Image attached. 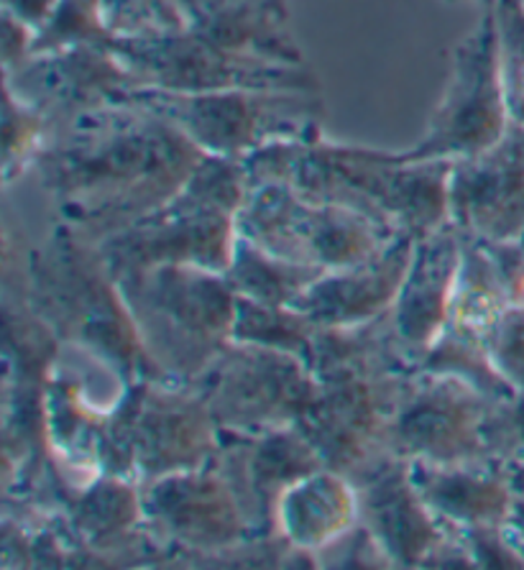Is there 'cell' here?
Wrapping results in <instances>:
<instances>
[{"label": "cell", "mask_w": 524, "mask_h": 570, "mask_svg": "<svg viewBox=\"0 0 524 570\" xmlns=\"http://www.w3.org/2000/svg\"><path fill=\"white\" fill-rule=\"evenodd\" d=\"M205 157L169 118L123 98L67 126L33 171L62 226L98 244L167 205Z\"/></svg>", "instance_id": "cell-1"}, {"label": "cell", "mask_w": 524, "mask_h": 570, "mask_svg": "<svg viewBox=\"0 0 524 570\" xmlns=\"http://www.w3.org/2000/svg\"><path fill=\"white\" fill-rule=\"evenodd\" d=\"M246 183H287L305 197L348 207L392 233L425 236L451 220L453 161H407L397 151L317 138L277 141L244 161Z\"/></svg>", "instance_id": "cell-2"}, {"label": "cell", "mask_w": 524, "mask_h": 570, "mask_svg": "<svg viewBox=\"0 0 524 570\" xmlns=\"http://www.w3.org/2000/svg\"><path fill=\"white\" fill-rule=\"evenodd\" d=\"M21 295L59 341L106 358L128 382L165 379L146 353L96 240L59 226L31 248Z\"/></svg>", "instance_id": "cell-3"}, {"label": "cell", "mask_w": 524, "mask_h": 570, "mask_svg": "<svg viewBox=\"0 0 524 570\" xmlns=\"http://www.w3.org/2000/svg\"><path fill=\"white\" fill-rule=\"evenodd\" d=\"M116 279L144 348L165 379L195 382L234 341L238 295L223 272L161 264Z\"/></svg>", "instance_id": "cell-4"}, {"label": "cell", "mask_w": 524, "mask_h": 570, "mask_svg": "<svg viewBox=\"0 0 524 570\" xmlns=\"http://www.w3.org/2000/svg\"><path fill=\"white\" fill-rule=\"evenodd\" d=\"M248 183L244 164L205 157L179 193L134 226L98 240L113 276L161 264L228 272L238 240V210Z\"/></svg>", "instance_id": "cell-5"}, {"label": "cell", "mask_w": 524, "mask_h": 570, "mask_svg": "<svg viewBox=\"0 0 524 570\" xmlns=\"http://www.w3.org/2000/svg\"><path fill=\"white\" fill-rule=\"evenodd\" d=\"M220 430L190 384L171 379L131 382L110 414L102 440V473L146 483L210 463Z\"/></svg>", "instance_id": "cell-6"}, {"label": "cell", "mask_w": 524, "mask_h": 570, "mask_svg": "<svg viewBox=\"0 0 524 570\" xmlns=\"http://www.w3.org/2000/svg\"><path fill=\"white\" fill-rule=\"evenodd\" d=\"M126 98L169 118L208 157L244 161L269 144L323 136L325 102L315 90L167 92L136 88Z\"/></svg>", "instance_id": "cell-7"}, {"label": "cell", "mask_w": 524, "mask_h": 570, "mask_svg": "<svg viewBox=\"0 0 524 570\" xmlns=\"http://www.w3.org/2000/svg\"><path fill=\"white\" fill-rule=\"evenodd\" d=\"M238 236L266 254L338 272L366 262L397 236L348 207L305 197L287 183L251 185L238 210Z\"/></svg>", "instance_id": "cell-8"}, {"label": "cell", "mask_w": 524, "mask_h": 570, "mask_svg": "<svg viewBox=\"0 0 524 570\" xmlns=\"http://www.w3.org/2000/svg\"><path fill=\"white\" fill-rule=\"evenodd\" d=\"M510 126L496 16L494 6H484L476 29L453 51L448 85L427 120L425 136L397 154L407 161L471 159L500 144Z\"/></svg>", "instance_id": "cell-9"}, {"label": "cell", "mask_w": 524, "mask_h": 570, "mask_svg": "<svg viewBox=\"0 0 524 570\" xmlns=\"http://www.w3.org/2000/svg\"><path fill=\"white\" fill-rule=\"evenodd\" d=\"M220 433H266L303 420L317 396V379L295 353L230 341L190 382Z\"/></svg>", "instance_id": "cell-10"}, {"label": "cell", "mask_w": 524, "mask_h": 570, "mask_svg": "<svg viewBox=\"0 0 524 570\" xmlns=\"http://www.w3.org/2000/svg\"><path fill=\"white\" fill-rule=\"evenodd\" d=\"M110 49L139 88L167 92L218 90H315L320 82L310 67L277 65L244 57L195 31L151 33V37H116Z\"/></svg>", "instance_id": "cell-11"}, {"label": "cell", "mask_w": 524, "mask_h": 570, "mask_svg": "<svg viewBox=\"0 0 524 570\" xmlns=\"http://www.w3.org/2000/svg\"><path fill=\"white\" fill-rule=\"evenodd\" d=\"M494 404L496 396L466 376L412 371L392 420V453L437 465L492 458L484 430Z\"/></svg>", "instance_id": "cell-12"}, {"label": "cell", "mask_w": 524, "mask_h": 570, "mask_svg": "<svg viewBox=\"0 0 524 570\" xmlns=\"http://www.w3.org/2000/svg\"><path fill=\"white\" fill-rule=\"evenodd\" d=\"M141 502L151 534L179 566H197L254 538L238 494L215 461L146 483Z\"/></svg>", "instance_id": "cell-13"}, {"label": "cell", "mask_w": 524, "mask_h": 570, "mask_svg": "<svg viewBox=\"0 0 524 570\" xmlns=\"http://www.w3.org/2000/svg\"><path fill=\"white\" fill-rule=\"evenodd\" d=\"M350 481L358 491L360 524L392 568H474L458 534L437 520L419 494L407 458L384 455Z\"/></svg>", "instance_id": "cell-14"}, {"label": "cell", "mask_w": 524, "mask_h": 570, "mask_svg": "<svg viewBox=\"0 0 524 570\" xmlns=\"http://www.w3.org/2000/svg\"><path fill=\"white\" fill-rule=\"evenodd\" d=\"M510 305V295H506L492 254L478 240L466 236L448 323H445L441 341L427 353L419 368L451 371V374L466 376L496 400L512 396L514 389L500 376V371L492 364V353H488L496 325Z\"/></svg>", "instance_id": "cell-15"}, {"label": "cell", "mask_w": 524, "mask_h": 570, "mask_svg": "<svg viewBox=\"0 0 524 570\" xmlns=\"http://www.w3.org/2000/svg\"><path fill=\"white\" fill-rule=\"evenodd\" d=\"M3 80L6 90L57 128V136L77 118L113 106L139 88L110 45H77L37 55Z\"/></svg>", "instance_id": "cell-16"}, {"label": "cell", "mask_w": 524, "mask_h": 570, "mask_svg": "<svg viewBox=\"0 0 524 570\" xmlns=\"http://www.w3.org/2000/svg\"><path fill=\"white\" fill-rule=\"evenodd\" d=\"M451 223L484 246L524 240V128L512 124L492 149L453 161Z\"/></svg>", "instance_id": "cell-17"}, {"label": "cell", "mask_w": 524, "mask_h": 570, "mask_svg": "<svg viewBox=\"0 0 524 570\" xmlns=\"http://www.w3.org/2000/svg\"><path fill=\"white\" fill-rule=\"evenodd\" d=\"M226 473L251 522L254 538H271L279 499L325 461L297 425L266 433H220L212 458Z\"/></svg>", "instance_id": "cell-18"}, {"label": "cell", "mask_w": 524, "mask_h": 570, "mask_svg": "<svg viewBox=\"0 0 524 570\" xmlns=\"http://www.w3.org/2000/svg\"><path fill=\"white\" fill-rule=\"evenodd\" d=\"M463 244L466 236L451 220L419 236L407 279L386 313L392 341L412 371H417L435 348L448 323Z\"/></svg>", "instance_id": "cell-19"}, {"label": "cell", "mask_w": 524, "mask_h": 570, "mask_svg": "<svg viewBox=\"0 0 524 570\" xmlns=\"http://www.w3.org/2000/svg\"><path fill=\"white\" fill-rule=\"evenodd\" d=\"M417 238L397 236L366 262L328 272L289 307L317 325L354 327L389 313L415 256Z\"/></svg>", "instance_id": "cell-20"}, {"label": "cell", "mask_w": 524, "mask_h": 570, "mask_svg": "<svg viewBox=\"0 0 524 570\" xmlns=\"http://www.w3.org/2000/svg\"><path fill=\"white\" fill-rule=\"evenodd\" d=\"M409 469L419 494L448 530L500 527L510 520L514 499L512 463L500 458L453 465L409 461Z\"/></svg>", "instance_id": "cell-21"}, {"label": "cell", "mask_w": 524, "mask_h": 570, "mask_svg": "<svg viewBox=\"0 0 524 570\" xmlns=\"http://www.w3.org/2000/svg\"><path fill=\"white\" fill-rule=\"evenodd\" d=\"M187 29L244 57L305 67L289 0H182Z\"/></svg>", "instance_id": "cell-22"}, {"label": "cell", "mask_w": 524, "mask_h": 570, "mask_svg": "<svg viewBox=\"0 0 524 570\" xmlns=\"http://www.w3.org/2000/svg\"><path fill=\"white\" fill-rule=\"evenodd\" d=\"M358 522L354 481L325 465L285 491L274 517V534L315 558Z\"/></svg>", "instance_id": "cell-23"}, {"label": "cell", "mask_w": 524, "mask_h": 570, "mask_svg": "<svg viewBox=\"0 0 524 570\" xmlns=\"http://www.w3.org/2000/svg\"><path fill=\"white\" fill-rule=\"evenodd\" d=\"M323 274L328 272L266 254L264 248L254 246L251 240L240 236L236 240L234 262L226 272L230 287L236 289L238 297L269 307H289Z\"/></svg>", "instance_id": "cell-24"}, {"label": "cell", "mask_w": 524, "mask_h": 570, "mask_svg": "<svg viewBox=\"0 0 524 570\" xmlns=\"http://www.w3.org/2000/svg\"><path fill=\"white\" fill-rule=\"evenodd\" d=\"M57 138V128L49 120L26 106L11 90H6L3 108V179L13 185L16 177L37 167L41 154Z\"/></svg>", "instance_id": "cell-25"}, {"label": "cell", "mask_w": 524, "mask_h": 570, "mask_svg": "<svg viewBox=\"0 0 524 570\" xmlns=\"http://www.w3.org/2000/svg\"><path fill=\"white\" fill-rule=\"evenodd\" d=\"M500 69L512 124L524 128V0H494Z\"/></svg>", "instance_id": "cell-26"}, {"label": "cell", "mask_w": 524, "mask_h": 570, "mask_svg": "<svg viewBox=\"0 0 524 570\" xmlns=\"http://www.w3.org/2000/svg\"><path fill=\"white\" fill-rule=\"evenodd\" d=\"M106 23L113 37H151L187 29L182 0H106Z\"/></svg>", "instance_id": "cell-27"}, {"label": "cell", "mask_w": 524, "mask_h": 570, "mask_svg": "<svg viewBox=\"0 0 524 570\" xmlns=\"http://www.w3.org/2000/svg\"><path fill=\"white\" fill-rule=\"evenodd\" d=\"M484 433L488 455L506 463L524 461V392L496 400Z\"/></svg>", "instance_id": "cell-28"}, {"label": "cell", "mask_w": 524, "mask_h": 570, "mask_svg": "<svg viewBox=\"0 0 524 570\" xmlns=\"http://www.w3.org/2000/svg\"><path fill=\"white\" fill-rule=\"evenodd\" d=\"M492 364L514 392H524V307L510 305L492 338Z\"/></svg>", "instance_id": "cell-29"}, {"label": "cell", "mask_w": 524, "mask_h": 570, "mask_svg": "<svg viewBox=\"0 0 524 570\" xmlns=\"http://www.w3.org/2000/svg\"><path fill=\"white\" fill-rule=\"evenodd\" d=\"M486 252L492 254L496 269L502 274V282L512 305L524 307V246H486Z\"/></svg>", "instance_id": "cell-30"}, {"label": "cell", "mask_w": 524, "mask_h": 570, "mask_svg": "<svg viewBox=\"0 0 524 570\" xmlns=\"http://www.w3.org/2000/svg\"><path fill=\"white\" fill-rule=\"evenodd\" d=\"M33 31L11 11H3V75L19 69L31 59Z\"/></svg>", "instance_id": "cell-31"}, {"label": "cell", "mask_w": 524, "mask_h": 570, "mask_svg": "<svg viewBox=\"0 0 524 570\" xmlns=\"http://www.w3.org/2000/svg\"><path fill=\"white\" fill-rule=\"evenodd\" d=\"M512 481H514V499H512V512L506 520V532L512 534L514 542L524 550V461L512 463Z\"/></svg>", "instance_id": "cell-32"}, {"label": "cell", "mask_w": 524, "mask_h": 570, "mask_svg": "<svg viewBox=\"0 0 524 570\" xmlns=\"http://www.w3.org/2000/svg\"><path fill=\"white\" fill-rule=\"evenodd\" d=\"M448 3H461V0H448ZM474 3H481V6H492L494 0H474Z\"/></svg>", "instance_id": "cell-33"}]
</instances>
